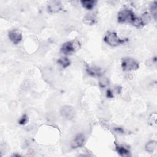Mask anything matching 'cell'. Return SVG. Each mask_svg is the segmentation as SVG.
Returning <instances> with one entry per match:
<instances>
[{
    "label": "cell",
    "mask_w": 157,
    "mask_h": 157,
    "mask_svg": "<svg viewBox=\"0 0 157 157\" xmlns=\"http://www.w3.org/2000/svg\"><path fill=\"white\" fill-rule=\"evenodd\" d=\"M80 48V44L79 41L74 40L64 43L61 48V52L64 55H71Z\"/></svg>",
    "instance_id": "cell-1"
},
{
    "label": "cell",
    "mask_w": 157,
    "mask_h": 157,
    "mask_svg": "<svg viewBox=\"0 0 157 157\" xmlns=\"http://www.w3.org/2000/svg\"><path fill=\"white\" fill-rule=\"evenodd\" d=\"M104 40L105 43L112 47H116L124 43L126 40L120 39L117 33L113 31H109L105 34Z\"/></svg>",
    "instance_id": "cell-2"
},
{
    "label": "cell",
    "mask_w": 157,
    "mask_h": 157,
    "mask_svg": "<svg viewBox=\"0 0 157 157\" xmlns=\"http://www.w3.org/2000/svg\"><path fill=\"white\" fill-rule=\"evenodd\" d=\"M135 17L134 13L132 10L129 9H124L121 10L118 13V21L119 23H131Z\"/></svg>",
    "instance_id": "cell-3"
},
{
    "label": "cell",
    "mask_w": 157,
    "mask_h": 157,
    "mask_svg": "<svg viewBox=\"0 0 157 157\" xmlns=\"http://www.w3.org/2000/svg\"><path fill=\"white\" fill-rule=\"evenodd\" d=\"M121 67L124 71L137 70L139 67V63L133 58H124L121 61Z\"/></svg>",
    "instance_id": "cell-4"
},
{
    "label": "cell",
    "mask_w": 157,
    "mask_h": 157,
    "mask_svg": "<svg viewBox=\"0 0 157 157\" xmlns=\"http://www.w3.org/2000/svg\"><path fill=\"white\" fill-rule=\"evenodd\" d=\"M60 113L62 117L67 120L72 119L75 114L74 109L70 105L63 106L61 109Z\"/></svg>",
    "instance_id": "cell-5"
},
{
    "label": "cell",
    "mask_w": 157,
    "mask_h": 157,
    "mask_svg": "<svg viewBox=\"0 0 157 157\" xmlns=\"http://www.w3.org/2000/svg\"><path fill=\"white\" fill-rule=\"evenodd\" d=\"M9 37L14 44H18L22 39L21 32L18 29H12L9 32Z\"/></svg>",
    "instance_id": "cell-6"
},
{
    "label": "cell",
    "mask_w": 157,
    "mask_h": 157,
    "mask_svg": "<svg viewBox=\"0 0 157 157\" xmlns=\"http://www.w3.org/2000/svg\"><path fill=\"white\" fill-rule=\"evenodd\" d=\"M85 142V136L83 134H77L75 137L71 142V147L72 148L75 149L83 145Z\"/></svg>",
    "instance_id": "cell-7"
},
{
    "label": "cell",
    "mask_w": 157,
    "mask_h": 157,
    "mask_svg": "<svg viewBox=\"0 0 157 157\" xmlns=\"http://www.w3.org/2000/svg\"><path fill=\"white\" fill-rule=\"evenodd\" d=\"M62 9V4L58 1H51L48 4V10L50 12L56 13Z\"/></svg>",
    "instance_id": "cell-8"
},
{
    "label": "cell",
    "mask_w": 157,
    "mask_h": 157,
    "mask_svg": "<svg viewBox=\"0 0 157 157\" xmlns=\"http://www.w3.org/2000/svg\"><path fill=\"white\" fill-rule=\"evenodd\" d=\"M86 71L88 74L91 76L96 77V76H101L102 74V70L98 67H90L87 66L86 67Z\"/></svg>",
    "instance_id": "cell-9"
},
{
    "label": "cell",
    "mask_w": 157,
    "mask_h": 157,
    "mask_svg": "<svg viewBox=\"0 0 157 157\" xmlns=\"http://www.w3.org/2000/svg\"><path fill=\"white\" fill-rule=\"evenodd\" d=\"M96 16L94 14L90 13L86 14L83 19V21L85 24L88 25H93L96 23Z\"/></svg>",
    "instance_id": "cell-10"
},
{
    "label": "cell",
    "mask_w": 157,
    "mask_h": 157,
    "mask_svg": "<svg viewBox=\"0 0 157 157\" xmlns=\"http://www.w3.org/2000/svg\"><path fill=\"white\" fill-rule=\"evenodd\" d=\"M97 1L94 0H84V1H81L80 3L82 5V6L88 10L92 9L94 6L96 5Z\"/></svg>",
    "instance_id": "cell-11"
},
{
    "label": "cell",
    "mask_w": 157,
    "mask_h": 157,
    "mask_svg": "<svg viewBox=\"0 0 157 157\" xmlns=\"http://www.w3.org/2000/svg\"><path fill=\"white\" fill-rule=\"evenodd\" d=\"M157 147V143L155 140L149 141L145 145V150L148 153H153Z\"/></svg>",
    "instance_id": "cell-12"
},
{
    "label": "cell",
    "mask_w": 157,
    "mask_h": 157,
    "mask_svg": "<svg viewBox=\"0 0 157 157\" xmlns=\"http://www.w3.org/2000/svg\"><path fill=\"white\" fill-rule=\"evenodd\" d=\"M121 90V88L119 86H117L113 88V90L111 89H109L107 91V97L112 98L114 97L115 94H120Z\"/></svg>",
    "instance_id": "cell-13"
},
{
    "label": "cell",
    "mask_w": 157,
    "mask_h": 157,
    "mask_svg": "<svg viewBox=\"0 0 157 157\" xmlns=\"http://www.w3.org/2000/svg\"><path fill=\"white\" fill-rule=\"evenodd\" d=\"M116 150L117 153L121 156H129V151L128 150V148H125L123 146H117L116 147Z\"/></svg>",
    "instance_id": "cell-14"
},
{
    "label": "cell",
    "mask_w": 157,
    "mask_h": 157,
    "mask_svg": "<svg viewBox=\"0 0 157 157\" xmlns=\"http://www.w3.org/2000/svg\"><path fill=\"white\" fill-rule=\"evenodd\" d=\"M58 63L60 64L63 68H66L70 64L69 59L66 57H61L58 60Z\"/></svg>",
    "instance_id": "cell-15"
},
{
    "label": "cell",
    "mask_w": 157,
    "mask_h": 157,
    "mask_svg": "<svg viewBox=\"0 0 157 157\" xmlns=\"http://www.w3.org/2000/svg\"><path fill=\"white\" fill-rule=\"evenodd\" d=\"M109 84V80L106 77H101L99 80V85L101 88H105Z\"/></svg>",
    "instance_id": "cell-16"
},
{
    "label": "cell",
    "mask_w": 157,
    "mask_h": 157,
    "mask_svg": "<svg viewBox=\"0 0 157 157\" xmlns=\"http://www.w3.org/2000/svg\"><path fill=\"white\" fill-rule=\"evenodd\" d=\"M131 23H132V25H134L136 28H142V26H144V24L143 23L141 18H138V17H136L132 20Z\"/></svg>",
    "instance_id": "cell-17"
},
{
    "label": "cell",
    "mask_w": 157,
    "mask_h": 157,
    "mask_svg": "<svg viewBox=\"0 0 157 157\" xmlns=\"http://www.w3.org/2000/svg\"><path fill=\"white\" fill-rule=\"evenodd\" d=\"M150 12L153 17V18L156 20V15H157V3L155 1L150 6Z\"/></svg>",
    "instance_id": "cell-18"
},
{
    "label": "cell",
    "mask_w": 157,
    "mask_h": 157,
    "mask_svg": "<svg viewBox=\"0 0 157 157\" xmlns=\"http://www.w3.org/2000/svg\"><path fill=\"white\" fill-rule=\"evenodd\" d=\"M140 18L144 25L150 21V16L148 12H144L142 16V18Z\"/></svg>",
    "instance_id": "cell-19"
},
{
    "label": "cell",
    "mask_w": 157,
    "mask_h": 157,
    "mask_svg": "<svg viewBox=\"0 0 157 157\" xmlns=\"http://www.w3.org/2000/svg\"><path fill=\"white\" fill-rule=\"evenodd\" d=\"M27 121H28V117H27V115H23L21 117V118L20 119L18 123H19L20 124L23 125V124H26V123L27 122Z\"/></svg>",
    "instance_id": "cell-20"
}]
</instances>
